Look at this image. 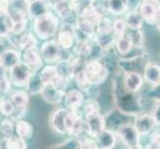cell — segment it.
I'll list each match as a JSON object with an SVG mask.
<instances>
[{
  "mask_svg": "<svg viewBox=\"0 0 160 149\" xmlns=\"http://www.w3.org/2000/svg\"><path fill=\"white\" fill-rule=\"evenodd\" d=\"M112 97L113 102L120 112L130 117H137L138 114L143 112V104L141 97H138L135 92L128 91L123 84V80L113 79L112 82Z\"/></svg>",
  "mask_w": 160,
  "mask_h": 149,
  "instance_id": "1",
  "label": "cell"
},
{
  "mask_svg": "<svg viewBox=\"0 0 160 149\" xmlns=\"http://www.w3.org/2000/svg\"><path fill=\"white\" fill-rule=\"evenodd\" d=\"M148 62V55L143 48H133L130 53L120 57L118 67L123 74L140 73L144 71Z\"/></svg>",
  "mask_w": 160,
  "mask_h": 149,
  "instance_id": "2",
  "label": "cell"
},
{
  "mask_svg": "<svg viewBox=\"0 0 160 149\" xmlns=\"http://www.w3.org/2000/svg\"><path fill=\"white\" fill-rule=\"evenodd\" d=\"M60 18L50 12L33 21V31L41 40H50L57 34L60 29Z\"/></svg>",
  "mask_w": 160,
  "mask_h": 149,
  "instance_id": "3",
  "label": "cell"
},
{
  "mask_svg": "<svg viewBox=\"0 0 160 149\" xmlns=\"http://www.w3.org/2000/svg\"><path fill=\"white\" fill-rule=\"evenodd\" d=\"M84 72L92 86H100L103 84L109 75L107 64L101 58L86 61Z\"/></svg>",
  "mask_w": 160,
  "mask_h": 149,
  "instance_id": "4",
  "label": "cell"
},
{
  "mask_svg": "<svg viewBox=\"0 0 160 149\" xmlns=\"http://www.w3.org/2000/svg\"><path fill=\"white\" fill-rule=\"evenodd\" d=\"M64 50L60 47L56 39L46 40L40 48L41 56L48 65H56L63 59Z\"/></svg>",
  "mask_w": 160,
  "mask_h": 149,
  "instance_id": "5",
  "label": "cell"
},
{
  "mask_svg": "<svg viewBox=\"0 0 160 149\" xmlns=\"http://www.w3.org/2000/svg\"><path fill=\"white\" fill-rule=\"evenodd\" d=\"M33 73L34 72L24 62L20 61L9 70V79L14 86L19 87H26Z\"/></svg>",
  "mask_w": 160,
  "mask_h": 149,
  "instance_id": "6",
  "label": "cell"
},
{
  "mask_svg": "<svg viewBox=\"0 0 160 149\" xmlns=\"http://www.w3.org/2000/svg\"><path fill=\"white\" fill-rule=\"evenodd\" d=\"M30 0H10L8 16L13 23L29 20Z\"/></svg>",
  "mask_w": 160,
  "mask_h": 149,
  "instance_id": "7",
  "label": "cell"
},
{
  "mask_svg": "<svg viewBox=\"0 0 160 149\" xmlns=\"http://www.w3.org/2000/svg\"><path fill=\"white\" fill-rule=\"evenodd\" d=\"M76 26H72L69 24L63 23L60 26V29L57 32V38L56 40L60 47L62 48L64 51H69L76 47L77 40L75 37L74 28Z\"/></svg>",
  "mask_w": 160,
  "mask_h": 149,
  "instance_id": "8",
  "label": "cell"
},
{
  "mask_svg": "<svg viewBox=\"0 0 160 149\" xmlns=\"http://www.w3.org/2000/svg\"><path fill=\"white\" fill-rule=\"evenodd\" d=\"M115 133L119 137L121 142L128 147L138 144L141 137L133 122H126L119 126Z\"/></svg>",
  "mask_w": 160,
  "mask_h": 149,
  "instance_id": "9",
  "label": "cell"
},
{
  "mask_svg": "<svg viewBox=\"0 0 160 149\" xmlns=\"http://www.w3.org/2000/svg\"><path fill=\"white\" fill-rule=\"evenodd\" d=\"M139 12L143 20L148 25H155L160 14V4L158 0H142Z\"/></svg>",
  "mask_w": 160,
  "mask_h": 149,
  "instance_id": "10",
  "label": "cell"
},
{
  "mask_svg": "<svg viewBox=\"0 0 160 149\" xmlns=\"http://www.w3.org/2000/svg\"><path fill=\"white\" fill-rule=\"evenodd\" d=\"M84 118L86 119L88 124L89 136L92 138H96L102 131L107 128L106 117H104V114L101 113V110L87 114L84 117Z\"/></svg>",
  "mask_w": 160,
  "mask_h": 149,
  "instance_id": "11",
  "label": "cell"
},
{
  "mask_svg": "<svg viewBox=\"0 0 160 149\" xmlns=\"http://www.w3.org/2000/svg\"><path fill=\"white\" fill-rule=\"evenodd\" d=\"M68 109L66 107H58L50 115L49 124L52 130L60 135L68 134L67 126H66V117H67Z\"/></svg>",
  "mask_w": 160,
  "mask_h": 149,
  "instance_id": "12",
  "label": "cell"
},
{
  "mask_svg": "<svg viewBox=\"0 0 160 149\" xmlns=\"http://www.w3.org/2000/svg\"><path fill=\"white\" fill-rule=\"evenodd\" d=\"M133 123L140 136L150 135L156 129V126H158L153 115L151 113H146L144 112L135 117Z\"/></svg>",
  "mask_w": 160,
  "mask_h": 149,
  "instance_id": "13",
  "label": "cell"
},
{
  "mask_svg": "<svg viewBox=\"0 0 160 149\" xmlns=\"http://www.w3.org/2000/svg\"><path fill=\"white\" fill-rule=\"evenodd\" d=\"M104 117H106L107 128L115 132L119 126H121L126 122H131L129 118L133 117L125 114L122 112H120L118 108H115V109L109 110L108 113L104 114Z\"/></svg>",
  "mask_w": 160,
  "mask_h": 149,
  "instance_id": "14",
  "label": "cell"
},
{
  "mask_svg": "<svg viewBox=\"0 0 160 149\" xmlns=\"http://www.w3.org/2000/svg\"><path fill=\"white\" fill-rule=\"evenodd\" d=\"M63 102L69 110H80L85 102V92L79 89L69 90L65 93Z\"/></svg>",
  "mask_w": 160,
  "mask_h": 149,
  "instance_id": "15",
  "label": "cell"
},
{
  "mask_svg": "<svg viewBox=\"0 0 160 149\" xmlns=\"http://www.w3.org/2000/svg\"><path fill=\"white\" fill-rule=\"evenodd\" d=\"M21 61L24 62L28 67L34 72H39L44 65V60L41 56L40 51L37 48L27 51H22L21 53Z\"/></svg>",
  "mask_w": 160,
  "mask_h": 149,
  "instance_id": "16",
  "label": "cell"
},
{
  "mask_svg": "<svg viewBox=\"0 0 160 149\" xmlns=\"http://www.w3.org/2000/svg\"><path fill=\"white\" fill-rule=\"evenodd\" d=\"M53 5L50 0H30L29 18L36 19L52 12Z\"/></svg>",
  "mask_w": 160,
  "mask_h": 149,
  "instance_id": "17",
  "label": "cell"
},
{
  "mask_svg": "<svg viewBox=\"0 0 160 149\" xmlns=\"http://www.w3.org/2000/svg\"><path fill=\"white\" fill-rule=\"evenodd\" d=\"M41 97L50 104H59L64 101L65 93L58 90L54 84H46L41 92Z\"/></svg>",
  "mask_w": 160,
  "mask_h": 149,
  "instance_id": "18",
  "label": "cell"
},
{
  "mask_svg": "<svg viewBox=\"0 0 160 149\" xmlns=\"http://www.w3.org/2000/svg\"><path fill=\"white\" fill-rule=\"evenodd\" d=\"M16 37H17V40L15 42V46L20 51H27V50H32L37 48L38 37L36 36L35 33H33L31 31H25L22 34L17 35Z\"/></svg>",
  "mask_w": 160,
  "mask_h": 149,
  "instance_id": "19",
  "label": "cell"
},
{
  "mask_svg": "<svg viewBox=\"0 0 160 149\" xmlns=\"http://www.w3.org/2000/svg\"><path fill=\"white\" fill-rule=\"evenodd\" d=\"M143 79L151 87L158 85L160 82V65L156 62H148L143 71Z\"/></svg>",
  "mask_w": 160,
  "mask_h": 149,
  "instance_id": "20",
  "label": "cell"
},
{
  "mask_svg": "<svg viewBox=\"0 0 160 149\" xmlns=\"http://www.w3.org/2000/svg\"><path fill=\"white\" fill-rule=\"evenodd\" d=\"M21 61V54L14 48H5L0 56V65L5 70H10Z\"/></svg>",
  "mask_w": 160,
  "mask_h": 149,
  "instance_id": "21",
  "label": "cell"
},
{
  "mask_svg": "<svg viewBox=\"0 0 160 149\" xmlns=\"http://www.w3.org/2000/svg\"><path fill=\"white\" fill-rule=\"evenodd\" d=\"M100 149H113L117 145V133L106 128L95 138Z\"/></svg>",
  "mask_w": 160,
  "mask_h": 149,
  "instance_id": "22",
  "label": "cell"
},
{
  "mask_svg": "<svg viewBox=\"0 0 160 149\" xmlns=\"http://www.w3.org/2000/svg\"><path fill=\"white\" fill-rule=\"evenodd\" d=\"M144 82L143 76L140 73H128L124 74L123 84L128 91L137 93L141 89Z\"/></svg>",
  "mask_w": 160,
  "mask_h": 149,
  "instance_id": "23",
  "label": "cell"
},
{
  "mask_svg": "<svg viewBox=\"0 0 160 149\" xmlns=\"http://www.w3.org/2000/svg\"><path fill=\"white\" fill-rule=\"evenodd\" d=\"M115 50L119 54V57H122L130 53L133 49V43L130 36V33H126L123 36H121L117 39L115 42Z\"/></svg>",
  "mask_w": 160,
  "mask_h": 149,
  "instance_id": "24",
  "label": "cell"
},
{
  "mask_svg": "<svg viewBox=\"0 0 160 149\" xmlns=\"http://www.w3.org/2000/svg\"><path fill=\"white\" fill-rule=\"evenodd\" d=\"M125 22L128 24V29L130 30H137L141 29L144 20L139 12V9L135 10H128V12L125 15Z\"/></svg>",
  "mask_w": 160,
  "mask_h": 149,
  "instance_id": "25",
  "label": "cell"
},
{
  "mask_svg": "<svg viewBox=\"0 0 160 149\" xmlns=\"http://www.w3.org/2000/svg\"><path fill=\"white\" fill-rule=\"evenodd\" d=\"M39 75L42 82L44 84H54L59 76V70L57 65H47L46 67H44L39 71Z\"/></svg>",
  "mask_w": 160,
  "mask_h": 149,
  "instance_id": "26",
  "label": "cell"
},
{
  "mask_svg": "<svg viewBox=\"0 0 160 149\" xmlns=\"http://www.w3.org/2000/svg\"><path fill=\"white\" fill-rule=\"evenodd\" d=\"M33 126L28 121L24 119L17 120L15 123V133L17 134L18 137L23 138L25 140H29L33 135Z\"/></svg>",
  "mask_w": 160,
  "mask_h": 149,
  "instance_id": "27",
  "label": "cell"
},
{
  "mask_svg": "<svg viewBox=\"0 0 160 149\" xmlns=\"http://www.w3.org/2000/svg\"><path fill=\"white\" fill-rule=\"evenodd\" d=\"M9 97L11 101H12V102L14 103L16 108L27 107V106H28V103H29V99H30L29 92L27 91H23V90L12 92L9 95Z\"/></svg>",
  "mask_w": 160,
  "mask_h": 149,
  "instance_id": "28",
  "label": "cell"
},
{
  "mask_svg": "<svg viewBox=\"0 0 160 149\" xmlns=\"http://www.w3.org/2000/svg\"><path fill=\"white\" fill-rule=\"evenodd\" d=\"M79 17L81 19L87 20L91 22L92 24L98 26V24L100 23V21L102 20L103 16L95 8L93 5H92V6H88L85 9H82L79 14Z\"/></svg>",
  "mask_w": 160,
  "mask_h": 149,
  "instance_id": "29",
  "label": "cell"
},
{
  "mask_svg": "<svg viewBox=\"0 0 160 149\" xmlns=\"http://www.w3.org/2000/svg\"><path fill=\"white\" fill-rule=\"evenodd\" d=\"M15 123L11 117H5L0 121V135L4 139L9 140L15 136Z\"/></svg>",
  "mask_w": 160,
  "mask_h": 149,
  "instance_id": "30",
  "label": "cell"
},
{
  "mask_svg": "<svg viewBox=\"0 0 160 149\" xmlns=\"http://www.w3.org/2000/svg\"><path fill=\"white\" fill-rule=\"evenodd\" d=\"M93 39L96 40L98 43V45L100 46L102 50H108L110 48H112L115 45L118 38L115 37L114 33H108V34H96V36L93 37Z\"/></svg>",
  "mask_w": 160,
  "mask_h": 149,
  "instance_id": "31",
  "label": "cell"
},
{
  "mask_svg": "<svg viewBox=\"0 0 160 149\" xmlns=\"http://www.w3.org/2000/svg\"><path fill=\"white\" fill-rule=\"evenodd\" d=\"M44 86H45V84L42 82L40 78L39 72H35V73H33L26 87H27V92L30 95H40Z\"/></svg>",
  "mask_w": 160,
  "mask_h": 149,
  "instance_id": "32",
  "label": "cell"
},
{
  "mask_svg": "<svg viewBox=\"0 0 160 149\" xmlns=\"http://www.w3.org/2000/svg\"><path fill=\"white\" fill-rule=\"evenodd\" d=\"M58 70H59V73L60 76L65 77V78L69 79L70 81L74 80V76H75V68L74 66L72 65V63L70 62V60L68 59H62L61 61L56 64Z\"/></svg>",
  "mask_w": 160,
  "mask_h": 149,
  "instance_id": "33",
  "label": "cell"
},
{
  "mask_svg": "<svg viewBox=\"0 0 160 149\" xmlns=\"http://www.w3.org/2000/svg\"><path fill=\"white\" fill-rule=\"evenodd\" d=\"M128 10V0H108V12L110 14L119 16Z\"/></svg>",
  "mask_w": 160,
  "mask_h": 149,
  "instance_id": "34",
  "label": "cell"
},
{
  "mask_svg": "<svg viewBox=\"0 0 160 149\" xmlns=\"http://www.w3.org/2000/svg\"><path fill=\"white\" fill-rule=\"evenodd\" d=\"M16 112V107L10 97H0V113L5 117H12Z\"/></svg>",
  "mask_w": 160,
  "mask_h": 149,
  "instance_id": "35",
  "label": "cell"
},
{
  "mask_svg": "<svg viewBox=\"0 0 160 149\" xmlns=\"http://www.w3.org/2000/svg\"><path fill=\"white\" fill-rule=\"evenodd\" d=\"M13 22L7 14H0V38H8L11 34Z\"/></svg>",
  "mask_w": 160,
  "mask_h": 149,
  "instance_id": "36",
  "label": "cell"
},
{
  "mask_svg": "<svg viewBox=\"0 0 160 149\" xmlns=\"http://www.w3.org/2000/svg\"><path fill=\"white\" fill-rule=\"evenodd\" d=\"M77 26H78V28L89 38H93L97 34V26L92 24L91 22L87 20L79 18V22Z\"/></svg>",
  "mask_w": 160,
  "mask_h": 149,
  "instance_id": "37",
  "label": "cell"
},
{
  "mask_svg": "<svg viewBox=\"0 0 160 149\" xmlns=\"http://www.w3.org/2000/svg\"><path fill=\"white\" fill-rule=\"evenodd\" d=\"M81 109H82V115L85 117L87 114H90V113L96 112H100L101 107H100V104H98V102L96 98L90 97L88 99H85V102L82 104Z\"/></svg>",
  "mask_w": 160,
  "mask_h": 149,
  "instance_id": "38",
  "label": "cell"
},
{
  "mask_svg": "<svg viewBox=\"0 0 160 149\" xmlns=\"http://www.w3.org/2000/svg\"><path fill=\"white\" fill-rule=\"evenodd\" d=\"M128 24H126L125 19L118 18L112 22V31L117 38H119L126 34V30H128Z\"/></svg>",
  "mask_w": 160,
  "mask_h": 149,
  "instance_id": "39",
  "label": "cell"
},
{
  "mask_svg": "<svg viewBox=\"0 0 160 149\" xmlns=\"http://www.w3.org/2000/svg\"><path fill=\"white\" fill-rule=\"evenodd\" d=\"M112 21L107 16H103L100 23L97 26V33L98 34H108L112 33Z\"/></svg>",
  "mask_w": 160,
  "mask_h": 149,
  "instance_id": "40",
  "label": "cell"
},
{
  "mask_svg": "<svg viewBox=\"0 0 160 149\" xmlns=\"http://www.w3.org/2000/svg\"><path fill=\"white\" fill-rule=\"evenodd\" d=\"M6 149H28L27 140L20 138V137L14 136L13 138L7 140V148Z\"/></svg>",
  "mask_w": 160,
  "mask_h": 149,
  "instance_id": "41",
  "label": "cell"
},
{
  "mask_svg": "<svg viewBox=\"0 0 160 149\" xmlns=\"http://www.w3.org/2000/svg\"><path fill=\"white\" fill-rule=\"evenodd\" d=\"M132 32L130 33L132 43H133L134 48H143L144 45V34L141 29L137 30H131Z\"/></svg>",
  "mask_w": 160,
  "mask_h": 149,
  "instance_id": "42",
  "label": "cell"
},
{
  "mask_svg": "<svg viewBox=\"0 0 160 149\" xmlns=\"http://www.w3.org/2000/svg\"><path fill=\"white\" fill-rule=\"evenodd\" d=\"M79 144V141L71 137L64 142H61L57 145H54L49 149H77V146Z\"/></svg>",
  "mask_w": 160,
  "mask_h": 149,
  "instance_id": "43",
  "label": "cell"
},
{
  "mask_svg": "<svg viewBox=\"0 0 160 149\" xmlns=\"http://www.w3.org/2000/svg\"><path fill=\"white\" fill-rule=\"evenodd\" d=\"M11 81L6 74L0 75V95H6L11 90Z\"/></svg>",
  "mask_w": 160,
  "mask_h": 149,
  "instance_id": "44",
  "label": "cell"
},
{
  "mask_svg": "<svg viewBox=\"0 0 160 149\" xmlns=\"http://www.w3.org/2000/svg\"><path fill=\"white\" fill-rule=\"evenodd\" d=\"M150 135V140L144 146V149H160V132L154 130Z\"/></svg>",
  "mask_w": 160,
  "mask_h": 149,
  "instance_id": "45",
  "label": "cell"
},
{
  "mask_svg": "<svg viewBox=\"0 0 160 149\" xmlns=\"http://www.w3.org/2000/svg\"><path fill=\"white\" fill-rule=\"evenodd\" d=\"M77 149H100V148H98L95 138L87 137V138L79 141Z\"/></svg>",
  "mask_w": 160,
  "mask_h": 149,
  "instance_id": "46",
  "label": "cell"
},
{
  "mask_svg": "<svg viewBox=\"0 0 160 149\" xmlns=\"http://www.w3.org/2000/svg\"><path fill=\"white\" fill-rule=\"evenodd\" d=\"M27 23H28V20L13 23V25H12V30H11V34H12V35H16V36L22 34V33L26 31Z\"/></svg>",
  "mask_w": 160,
  "mask_h": 149,
  "instance_id": "47",
  "label": "cell"
},
{
  "mask_svg": "<svg viewBox=\"0 0 160 149\" xmlns=\"http://www.w3.org/2000/svg\"><path fill=\"white\" fill-rule=\"evenodd\" d=\"M93 6L102 16H106L108 12V0H95Z\"/></svg>",
  "mask_w": 160,
  "mask_h": 149,
  "instance_id": "48",
  "label": "cell"
},
{
  "mask_svg": "<svg viewBox=\"0 0 160 149\" xmlns=\"http://www.w3.org/2000/svg\"><path fill=\"white\" fill-rule=\"evenodd\" d=\"M151 114L153 115L158 126H160V101H156L152 107Z\"/></svg>",
  "mask_w": 160,
  "mask_h": 149,
  "instance_id": "49",
  "label": "cell"
},
{
  "mask_svg": "<svg viewBox=\"0 0 160 149\" xmlns=\"http://www.w3.org/2000/svg\"><path fill=\"white\" fill-rule=\"evenodd\" d=\"M148 96H149L150 98L154 99V101H160V82L158 85L152 87V89L150 90V92H148Z\"/></svg>",
  "mask_w": 160,
  "mask_h": 149,
  "instance_id": "50",
  "label": "cell"
},
{
  "mask_svg": "<svg viewBox=\"0 0 160 149\" xmlns=\"http://www.w3.org/2000/svg\"><path fill=\"white\" fill-rule=\"evenodd\" d=\"M93 3H95V0H79V3L76 6V10L80 14L82 9H85L88 6H92V5H93Z\"/></svg>",
  "mask_w": 160,
  "mask_h": 149,
  "instance_id": "51",
  "label": "cell"
},
{
  "mask_svg": "<svg viewBox=\"0 0 160 149\" xmlns=\"http://www.w3.org/2000/svg\"><path fill=\"white\" fill-rule=\"evenodd\" d=\"M10 6V0H0V14H7Z\"/></svg>",
  "mask_w": 160,
  "mask_h": 149,
  "instance_id": "52",
  "label": "cell"
},
{
  "mask_svg": "<svg viewBox=\"0 0 160 149\" xmlns=\"http://www.w3.org/2000/svg\"><path fill=\"white\" fill-rule=\"evenodd\" d=\"M142 0H128V10H135L139 9Z\"/></svg>",
  "mask_w": 160,
  "mask_h": 149,
  "instance_id": "53",
  "label": "cell"
},
{
  "mask_svg": "<svg viewBox=\"0 0 160 149\" xmlns=\"http://www.w3.org/2000/svg\"><path fill=\"white\" fill-rule=\"evenodd\" d=\"M6 148H7V140L0 136V149H6Z\"/></svg>",
  "mask_w": 160,
  "mask_h": 149,
  "instance_id": "54",
  "label": "cell"
},
{
  "mask_svg": "<svg viewBox=\"0 0 160 149\" xmlns=\"http://www.w3.org/2000/svg\"><path fill=\"white\" fill-rule=\"evenodd\" d=\"M128 149H144V147H143L140 143H138V144H135V145H132V146H128Z\"/></svg>",
  "mask_w": 160,
  "mask_h": 149,
  "instance_id": "55",
  "label": "cell"
},
{
  "mask_svg": "<svg viewBox=\"0 0 160 149\" xmlns=\"http://www.w3.org/2000/svg\"><path fill=\"white\" fill-rule=\"evenodd\" d=\"M4 49H5V47H4V44L0 41V56H1V54H2V52L4 51Z\"/></svg>",
  "mask_w": 160,
  "mask_h": 149,
  "instance_id": "56",
  "label": "cell"
},
{
  "mask_svg": "<svg viewBox=\"0 0 160 149\" xmlns=\"http://www.w3.org/2000/svg\"><path fill=\"white\" fill-rule=\"evenodd\" d=\"M156 27H157V29L160 31V14H159V16H158V18H157V21H156Z\"/></svg>",
  "mask_w": 160,
  "mask_h": 149,
  "instance_id": "57",
  "label": "cell"
},
{
  "mask_svg": "<svg viewBox=\"0 0 160 149\" xmlns=\"http://www.w3.org/2000/svg\"><path fill=\"white\" fill-rule=\"evenodd\" d=\"M71 1V3L74 5V7H75V9H76V6L78 5V3H79V0H70Z\"/></svg>",
  "mask_w": 160,
  "mask_h": 149,
  "instance_id": "58",
  "label": "cell"
},
{
  "mask_svg": "<svg viewBox=\"0 0 160 149\" xmlns=\"http://www.w3.org/2000/svg\"><path fill=\"white\" fill-rule=\"evenodd\" d=\"M50 1H51V2H54V3H55V2H58V1H61V0H50Z\"/></svg>",
  "mask_w": 160,
  "mask_h": 149,
  "instance_id": "59",
  "label": "cell"
},
{
  "mask_svg": "<svg viewBox=\"0 0 160 149\" xmlns=\"http://www.w3.org/2000/svg\"><path fill=\"white\" fill-rule=\"evenodd\" d=\"M158 2H159V4H160V0H158Z\"/></svg>",
  "mask_w": 160,
  "mask_h": 149,
  "instance_id": "60",
  "label": "cell"
}]
</instances>
